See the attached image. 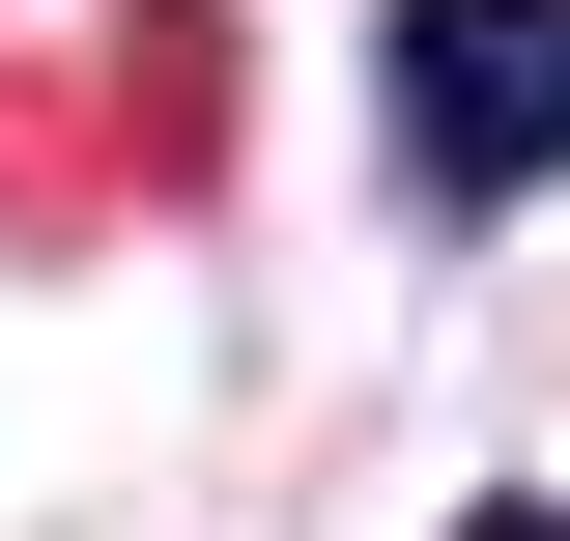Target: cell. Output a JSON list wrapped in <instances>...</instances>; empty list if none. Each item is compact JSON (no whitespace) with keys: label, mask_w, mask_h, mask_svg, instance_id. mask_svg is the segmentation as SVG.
<instances>
[{"label":"cell","mask_w":570,"mask_h":541,"mask_svg":"<svg viewBox=\"0 0 570 541\" xmlns=\"http://www.w3.org/2000/svg\"><path fill=\"white\" fill-rule=\"evenodd\" d=\"M371 58H400L428 200H542V171H570V0H400Z\"/></svg>","instance_id":"cell-1"}]
</instances>
